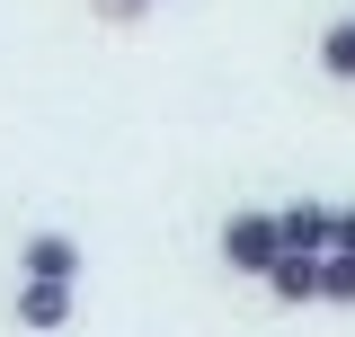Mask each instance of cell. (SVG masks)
<instances>
[{
	"mask_svg": "<svg viewBox=\"0 0 355 337\" xmlns=\"http://www.w3.org/2000/svg\"><path fill=\"white\" fill-rule=\"evenodd\" d=\"M151 9H160V0H151Z\"/></svg>",
	"mask_w": 355,
	"mask_h": 337,
	"instance_id": "cell-9",
	"label": "cell"
},
{
	"mask_svg": "<svg viewBox=\"0 0 355 337\" xmlns=\"http://www.w3.org/2000/svg\"><path fill=\"white\" fill-rule=\"evenodd\" d=\"M338 249H355V205H338Z\"/></svg>",
	"mask_w": 355,
	"mask_h": 337,
	"instance_id": "cell-8",
	"label": "cell"
},
{
	"mask_svg": "<svg viewBox=\"0 0 355 337\" xmlns=\"http://www.w3.org/2000/svg\"><path fill=\"white\" fill-rule=\"evenodd\" d=\"M258 284L284 302V311H302V302H320V257H311V249H284V257L258 275Z\"/></svg>",
	"mask_w": 355,
	"mask_h": 337,
	"instance_id": "cell-5",
	"label": "cell"
},
{
	"mask_svg": "<svg viewBox=\"0 0 355 337\" xmlns=\"http://www.w3.org/2000/svg\"><path fill=\"white\" fill-rule=\"evenodd\" d=\"M275 257H284V222L275 213H231L222 222V266L231 275H266Z\"/></svg>",
	"mask_w": 355,
	"mask_h": 337,
	"instance_id": "cell-1",
	"label": "cell"
},
{
	"mask_svg": "<svg viewBox=\"0 0 355 337\" xmlns=\"http://www.w3.org/2000/svg\"><path fill=\"white\" fill-rule=\"evenodd\" d=\"M71 302H80V284H62V275H18V329H71Z\"/></svg>",
	"mask_w": 355,
	"mask_h": 337,
	"instance_id": "cell-2",
	"label": "cell"
},
{
	"mask_svg": "<svg viewBox=\"0 0 355 337\" xmlns=\"http://www.w3.org/2000/svg\"><path fill=\"white\" fill-rule=\"evenodd\" d=\"M320 302H347V311H355V249L320 257Z\"/></svg>",
	"mask_w": 355,
	"mask_h": 337,
	"instance_id": "cell-7",
	"label": "cell"
},
{
	"mask_svg": "<svg viewBox=\"0 0 355 337\" xmlns=\"http://www.w3.org/2000/svg\"><path fill=\"white\" fill-rule=\"evenodd\" d=\"M320 71H329V80H355V18H338V27L320 36Z\"/></svg>",
	"mask_w": 355,
	"mask_h": 337,
	"instance_id": "cell-6",
	"label": "cell"
},
{
	"mask_svg": "<svg viewBox=\"0 0 355 337\" xmlns=\"http://www.w3.org/2000/svg\"><path fill=\"white\" fill-rule=\"evenodd\" d=\"M275 222H284V249H311V257L338 249V205H311V196H302V205H284Z\"/></svg>",
	"mask_w": 355,
	"mask_h": 337,
	"instance_id": "cell-4",
	"label": "cell"
},
{
	"mask_svg": "<svg viewBox=\"0 0 355 337\" xmlns=\"http://www.w3.org/2000/svg\"><path fill=\"white\" fill-rule=\"evenodd\" d=\"M18 275H62V284H80L89 257H80V240H71V231H36V240L18 249Z\"/></svg>",
	"mask_w": 355,
	"mask_h": 337,
	"instance_id": "cell-3",
	"label": "cell"
}]
</instances>
